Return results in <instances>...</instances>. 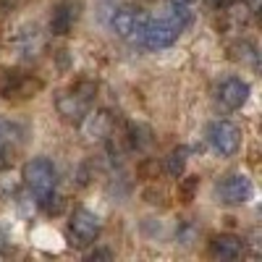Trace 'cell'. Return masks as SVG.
I'll list each match as a JSON object with an SVG mask.
<instances>
[{
    "label": "cell",
    "mask_w": 262,
    "mask_h": 262,
    "mask_svg": "<svg viewBox=\"0 0 262 262\" xmlns=\"http://www.w3.org/2000/svg\"><path fill=\"white\" fill-rule=\"evenodd\" d=\"M249 100V84L238 76H228L217 84V102L226 111H238L244 102Z\"/></svg>",
    "instance_id": "cell-8"
},
{
    "label": "cell",
    "mask_w": 262,
    "mask_h": 262,
    "mask_svg": "<svg viewBox=\"0 0 262 262\" xmlns=\"http://www.w3.org/2000/svg\"><path fill=\"white\" fill-rule=\"evenodd\" d=\"M236 50V60H242V63H249L252 66V69H257V63H259V53H257V45H254V42H238V45L233 48Z\"/></svg>",
    "instance_id": "cell-15"
},
{
    "label": "cell",
    "mask_w": 262,
    "mask_h": 262,
    "mask_svg": "<svg viewBox=\"0 0 262 262\" xmlns=\"http://www.w3.org/2000/svg\"><path fill=\"white\" fill-rule=\"evenodd\" d=\"M210 252L215 257H221V259H236V257H242V252H244V242L238 236H233V233H221V236H215L210 242Z\"/></svg>",
    "instance_id": "cell-10"
},
{
    "label": "cell",
    "mask_w": 262,
    "mask_h": 262,
    "mask_svg": "<svg viewBox=\"0 0 262 262\" xmlns=\"http://www.w3.org/2000/svg\"><path fill=\"white\" fill-rule=\"evenodd\" d=\"M207 142L221 158H231L238 152L242 144V131H238L231 121H212L207 126Z\"/></svg>",
    "instance_id": "cell-5"
},
{
    "label": "cell",
    "mask_w": 262,
    "mask_h": 262,
    "mask_svg": "<svg viewBox=\"0 0 262 262\" xmlns=\"http://www.w3.org/2000/svg\"><path fill=\"white\" fill-rule=\"evenodd\" d=\"M0 165H3V142H0Z\"/></svg>",
    "instance_id": "cell-19"
},
{
    "label": "cell",
    "mask_w": 262,
    "mask_h": 262,
    "mask_svg": "<svg viewBox=\"0 0 262 262\" xmlns=\"http://www.w3.org/2000/svg\"><path fill=\"white\" fill-rule=\"evenodd\" d=\"M84 118H86L84 131H86V137H90V139H107V137H113V118H111V113L100 111V113H92V116L86 113Z\"/></svg>",
    "instance_id": "cell-11"
},
{
    "label": "cell",
    "mask_w": 262,
    "mask_h": 262,
    "mask_svg": "<svg viewBox=\"0 0 262 262\" xmlns=\"http://www.w3.org/2000/svg\"><path fill=\"white\" fill-rule=\"evenodd\" d=\"M13 45L18 48V53L21 55H34V50H37V45H39V37H37V29L32 27V29H27V32H21V37H16V42Z\"/></svg>",
    "instance_id": "cell-12"
},
{
    "label": "cell",
    "mask_w": 262,
    "mask_h": 262,
    "mask_svg": "<svg viewBox=\"0 0 262 262\" xmlns=\"http://www.w3.org/2000/svg\"><path fill=\"white\" fill-rule=\"evenodd\" d=\"M21 3H24V0H0V13H8L16 6H21Z\"/></svg>",
    "instance_id": "cell-17"
},
{
    "label": "cell",
    "mask_w": 262,
    "mask_h": 262,
    "mask_svg": "<svg viewBox=\"0 0 262 262\" xmlns=\"http://www.w3.org/2000/svg\"><path fill=\"white\" fill-rule=\"evenodd\" d=\"M100 217L92 210H76L69 221V238L74 247H86V244H95L97 236H100Z\"/></svg>",
    "instance_id": "cell-6"
},
{
    "label": "cell",
    "mask_w": 262,
    "mask_h": 262,
    "mask_svg": "<svg viewBox=\"0 0 262 262\" xmlns=\"http://www.w3.org/2000/svg\"><path fill=\"white\" fill-rule=\"evenodd\" d=\"M24 181L29 186V191L37 196V200H45L48 194L55 191V184H58V173H55V165L48 160V158H34L24 165Z\"/></svg>",
    "instance_id": "cell-3"
},
{
    "label": "cell",
    "mask_w": 262,
    "mask_h": 262,
    "mask_svg": "<svg viewBox=\"0 0 262 262\" xmlns=\"http://www.w3.org/2000/svg\"><path fill=\"white\" fill-rule=\"evenodd\" d=\"M95 90H97V86H95L92 81H81L76 90H69V92L58 95V100H55L58 113H60L66 121H74V123L84 121V116L90 113V105H92Z\"/></svg>",
    "instance_id": "cell-2"
},
{
    "label": "cell",
    "mask_w": 262,
    "mask_h": 262,
    "mask_svg": "<svg viewBox=\"0 0 262 262\" xmlns=\"http://www.w3.org/2000/svg\"><path fill=\"white\" fill-rule=\"evenodd\" d=\"M144 24H147V13L139 11V8H131V6L118 8V11L113 13V18H111L113 32H116L118 37H123V39H137L139 32L144 29Z\"/></svg>",
    "instance_id": "cell-7"
},
{
    "label": "cell",
    "mask_w": 262,
    "mask_h": 262,
    "mask_svg": "<svg viewBox=\"0 0 262 262\" xmlns=\"http://www.w3.org/2000/svg\"><path fill=\"white\" fill-rule=\"evenodd\" d=\"M76 18H79V3L76 0H60L50 13V32L58 34V37L69 34L76 24Z\"/></svg>",
    "instance_id": "cell-9"
},
{
    "label": "cell",
    "mask_w": 262,
    "mask_h": 262,
    "mask_svg": "<svg viewBox=\"0 0 262 262\" xmlns=\"http://www.w3.org/2000/svg\"><path fill=\"white\" fill-rule=\"evenodd\" d=\"M189 24H191L189 6H173L168 18H158V21L147 18L144 29L139 32V37L134 42H139V45L147 48V50H163V48H170Z\"/></svg>",
    "instance_id": "cell-1"
},
{
    "label": "cell",
    "mask_w": 262,
    "mask_h": 262,
    "mask_svg": "<svg viewBox=\"0 0 262 262\" xmlns=\"http://www.w3.org/2000/svg\"><path fill=\"white\" fill-rule=\"evenodd\" d=\"M86 259H113V252L111 249H95V252H90V254H86Z\"/></svg>",
    "instance_id": "cell-16"
},
{
    "label": "cell",
    "mask_w": 262,
    "mask_h": 262,
    "mask_svg": "<svg viewBox=\"0 0 262 262\" xmlns=\"http://www.w3.org/2000/svg\"><path fill=\"white\" fill-rule=\"evenodd\" d=\"M173 6H189V3H194V0H170Z\"/></svg>",
    "instance_id": "cell-18"
},
{
    "label": "cell",
    "mask_w": 262,
    "mask_h": 262,
    "mask_svg": "<svg viewBox=\"0 0 262 262\" xmlns=\"http://www.w3.org/2000/svg\"><path fill=\"white\" fill-rule=\"evenodd\" d=\"M186 155H189V152L184 149V147H179V149H173L170 152V155L165 158V170L170 173V176H181V173H184V168H186Z\"/></svg>",
    "instance_id": "cell-14"
},
{
    "label": "cell",
    "mask_w": 262,
    "mask_h": 262,
    "mask_svg": "<svg viewBox=\"0 0 262 262\" xmlns=\"http://www.w3.org/2000/svg\"><path fill=\"white\" fill-rule=\"evenodd\" d=\"M252 194H254V186L244 173H228L215 186V196L223 205H244L252 200Z\"/></svg>",
    "instance_id": "cell-4"
},
{
    "label": "cell",
    "mask_w": 262,
    "mask_h": 262,
    "mask_svg": "<svg viewBox=\"0 0 262 262\" xmlns=\"http://www.w3.org/2000/svg\"><path fill=\"white\" fill-rule=\"evenodd\" d=\"M196 238H200V226H196L194 221L179 223V228H176V242H179L181 247H191Z\"/></svg>",
    "instance_id": "cell-13"
}]
</instances>
